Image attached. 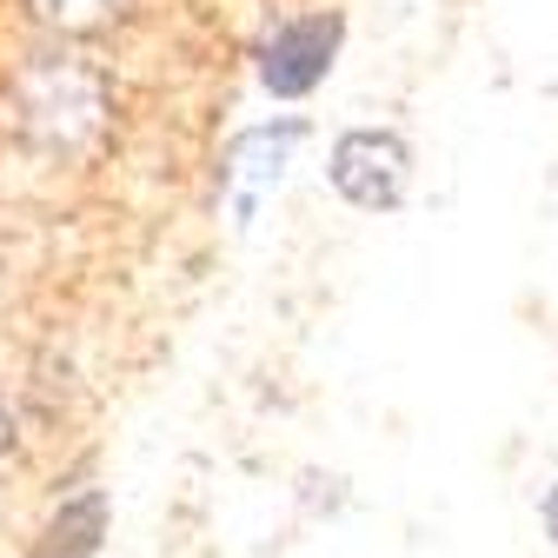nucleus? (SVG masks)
Wrapping results in <instances>:
<instances>
[{"label": "nucleus", "mask_w": 558, "mask_h": 558, "mask_svg": "<svg viewBox=\"0 0 558 558\" xmlns=\"http://www.w3.org/2000/svg\"><path fill=\"white\" fill-rule=\"evenodd\" d=\"M14 100H21V126L40 140V147H60V154L87 147V140L107 126V81L94 66L66 60V53L34 60L21 74V87H14Z\"/></svg>", "instance_id": "nucleus-1"}, {"label": "nucleus", "mask_w": 558, "mask_h": 558, "mask_svg": "<svg viewBox=\"0 0 558 558\" xmlns=\"http://www.w3.org/2000/svg\"><path fill=\"white\" fill-rule=\"evenodd\" d=\"M339 34H345L339 14H300V21H279V27L259 40V81H266V94H279V100L313 94V87L326 81L332 53H339Z\"/></svg>", "instance_id": "nucleus-2"}, {"label": "nucleus", "mask_w": 558, "mask_h": 558, "mask_svg": "<svg viewBox=\"0 0 558 558\" xmlns=\"http://www.w3.org/2000/svg\"><path fill=\"white\" fill-rule=\"evenodd\" d=\"M332 186L366 206V214H379V206H392L405 193V173H412V154L399 133H379V126H360V133H339V147L326 160Z\"/></svg>", "instance_id": "nucleus-3"}, {"label": "nucleus", "mask_w": 558, "mask_h": 558, "mask_svg": "<svg viewBox=\"0 0 558 558\" xmlns=\"http://www.w3.org/2000/svg\"><path fill=\"white\" fill-rule=\"evenodd\" d=\"M300 120H287V126H253V133H240L233 147H227V186H233V199H240V214H253V186H272L279 180V167H287V154L300 147Z\"/></svg>", "instance_id": "nucleus-4"}, {"label": "nucleus", "mask_w": 558, "mask_h": 558, "mask_svg": "<svg viewBox=\"0 0 558 558\" xmlns=\"http://www.w3.org/2000/svg\"><path fill=\"white\" fill-rule=\"evenodd\" d=\"M100 532H107V493H100V485H87L81 499H66L53 512V525H47V538H40L34 558H94L100 551Z\"/></svg>", "instance_id": "nucleus-5"}, {"label": "nucleus", "mask_w": 558, "mask_h": 558, "mask_svg": "<svg viewBox=\"0 0 558 558\" xmlns=\"http://www.w3.org/2000/svg\"><path fill=\"white\" fill-rule=\"evenodd\" d=\"M34 14H40L53 34H100L107 21L126 14V0H34Z\"/></svg>", "instance_id": "nucleus-6"}, {"label": "nucleus", "mask_w": 558, "mask_h": 558, "mask_svg": "<svg viewBox=\"0 0 558 558\" xmlns=\"http://www.w3.org/2000/svg\"><path fill=\"white\" fill-rule=\"evenodd\" d=\"M0 452H14V412H8V399H0Z\"/></svg>", "instance_id": "nucleus-7"}, {"label": "nucleus", "mask_w": 558, "mask_h": 558, "mask_svg": "<svg viewBox=\"0 0 558 558\" xmlns=\"http://www.w3.org/2000/svg\"><path fill=\"white\" fill-rule=\"evenodd\" d=\"M545 532L558 538V485H551V493H545Z\"/></svg>", "instance_id": "nucleus-8"}]
</instances>
